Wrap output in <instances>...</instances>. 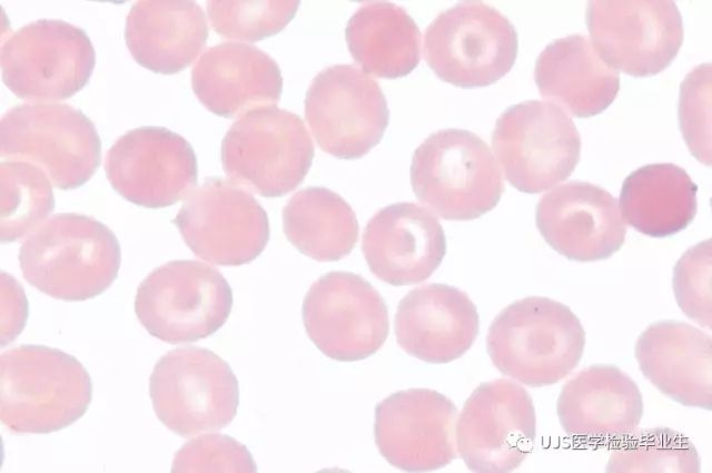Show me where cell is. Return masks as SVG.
Segmentation results:
<instances>
[{
  "label": "cell",
  "mask_w": 712,
  "mask_h": 473,
  "mask_svg": "<svg viewBox=\"0 0 712 473\" xmlns=\"http://www.w3.org/2000/svg\"><path fill=\"white\" fill-rule=\"evenodd\" d=\"M121 250L116 235L92 217L51 216L23 240L19 263L24 279L53 298L86 300L117 278Z\"/></svg>",
  "instance_id": "cell-1"
},
{
  "label": "cell",
  "mask_w": 712,
  "mask_h": 473,
  "mask_svg": "<svg viewBox=\"0 0 712 473\" xmlns=\"http://www.w3.org/2000/svg\"><path fill=\"white\" fill-rule=\"evenodd\" d=\"M92 398L90 375L73 356L21 345L0 357V418L19 434H46L78 421Z\"/></svg>",
  "instance_id": "cell-2"
},
{
  "label": "cell",
  "mask_w": 712,
  "mask_h": 473,
  "mask_svg": "<svg viewBox=\"0 0 712 473\" xmlns=\"http://www.w3.org/2000/svg\"><path fill=\"white\" fill-rule=\"evenodd\" d=\"M585 331L566 305L542 296L518 299L492 322L486 348L504 375L531 387L555 384L578 365Z\"/></svg>",
  "instance_id": "cell-3"
},
{
  "label": "cell",
  "mask_w": 712,
  "mask_h": 473,
  "mask_svg": "<svg viewBox=\"0 0 712 473\" xmlns=\"http://www.w3.org/2000/svg\"><path fill=\"white\" fill-rule=\"evenodd\" d=\"M411 184L417 199L446 220H472L492 210L504 193L488 145L464 129H442L414 151Z\"/></svg>",
  "instance_id": "cell-4"
},
{
  "label": "cell",
  "mask_w": 712,
  "mask_h": 473,
  "mask_svg": "<svg viewBox=\"0 0 712 473\" xmlns=\"http://www.w3.org/2000/svg\"><path fill=\"white\" fill-rule=\"evenodd\" d=\"M225 173L263 197L284 196L305 179L314 145L301 118L275 105L241 115L221 141Z\"/></svg>",
  "instance_id": "cell-5"
},
{
  "label": "cell",
  "mask_w": 712,
  "mask_h": 473,
  "mask_svg": "<svg viewBox=\"0 0 712 473\" xmlns=\"http://www.w3.org/2000/svg\"><path fill=\"white\" fill-rule=\"evenodd\" d=\"M0 155L41 168L59 189L85 185L101 161L93 122L61 104H28L9 109L0 121Z\"/></svg>",
  "instance_id": "cell-6"
},
{
  "label": "cell",
  "mask_w": 712,
  "mask_h": 473,
  "mask_svg": "<svg viewBox=\"0 0 712 473\" xmlns=\"http://www.w3.org/2000/svg\"><path fill=\"white\" fill-rule=\"evenodd\" d=\"M233 292L216 268L197 260H172L138 286L135 312L154 337L192 343L216 333L228 319Z\"/></svg>",
  "instance_id": "cell-7"
},
{
  "label": "cell",
  "mask_w": 712,
  "mask_h": 473,
  "mask_svg": "<svg viewBox=\"0 0 712 473\" xmlns=\"http://www.w3.org/2000/svg\"><path fill=\"white\" fill-rule=\"evenodd\" d=\"M517 50L511 21L479 1L457 3L425 30L426 63L439 79L461 88L496 82L514 66Z\"/></svg>",
  "instance_id": "cell-8"
},
{
  "label": "cell",
  "mask_w": 712,
  "mask_h": 473,
  "mask_svg": "<svg viewBox=\"0 0 712 473\" xmlns=\"http://www.w3.org/2000/svg\"><path fill=\"white\" fill-rule=\"evenodd\" d=\"M149 394L159 421L182 437L226 427L239 404L238 381L230 366L197 346L160 357L150 375Z\"/></svg>",
  "instance_id": "cell-9"
},
{
  "label": "cell",
  "mask_w": 712,
  "mask_h": 473,
  "mask_svg": "<svg viewBox=\"0 0 712 473\" xmlns=\"http://www.w3.org/2000/svg\"><path fill=\"white\" fill-rule=\"evenodd\" d=\"M492 146L506 180L526 194L545 191L565 180L581 155V137L562 108L526 100L497 118Z\"/></svg>",
  "instance_id": "cell-10"
},
{
  "label": "cell",
  "mask_w": 712,
  "mask_h": 473,
  "mask_svg": "<svg viewBox=\"0 0 712 473\" xmlns=\"http://www.w3.org/2000/svg\"><path fill=\"white\" fill-rule=\"evenodd\" d=\"M0 62L2 80L16 97L63 100L87 85L96 52L81 28L62 20L40 19L2 41Z\"/></svg>",
  "instance_id": "cell-11"
},
{
  "label": "cell",
  "mask_w": 712,
  "mask_h": 473,
  "mask_svg": "<svg viewBox=\"0 0 712 473\" xmlns=\"http://www.w3.org/2000/svg\"><path fill=\"white\" fill-rule=\"evenodd\" d=\"M174 224L192 253L215 265L248 264L269 240V220L261 205L222 177H209L194 189Z\"/></svg>",
  "instance_id": "cell-12"
},
{
  "label": "cell",
  "mask_w": 712,
  "mask_h": 473,
  "mask_svg": "<svg viewBox=\"0 0 712 473\" xmlns=\"http://www.w3.org/2000/svg\"><path fill=\"white\" fill-rule=\"evenodd\" d=\"M585 20L603 61L632 77L663 71L683 43L682 16L670 0H593Z\"/></svg>",
  "instance_id": "cell-13"
},
{
  "label": "cell",
  "mask_w": 712,
  "mask_h": 473,
  "mask_svg": "<svg viewBox=\"0 0 712 473\" xmlns=\"http://www.w3.org/2000/svg\"><path fill=\"white\" fill-rule=\"evenodd\" d=\"M305 117L322 150L357 159L383 138L389 110L377 81L354 65H335L313 79Z\"/></svg>",
  "instance_id": "cell-14"
},
{
  "label": "cell",
  "mask_w": 712,
  "mask_h": 473,
  "mask_svg": "<svg viewBox=\"0 0 712 473\" xmlns=\"http://www.w3.org/2000/svg\"><path fill=\"white\" fill-rule=\"evenodd\" d=\"M536 415L531 395L498 378L479 384L458 415L455 440L466 466L477 473H507L533 450Z\"/></svg>",
  "instance_id": "cell-15"
},
{
  "label": "cell",
  "mask_w": 712,
  "mask_h": 473,
  "mask_svg": "<svg viewBox=\"0 0 712 473\" xmlns=\"http://www.w3.org/2000/svg\"><path fill=\"white\" fill-rule=\"evenodd\" d=\"M301 314L310 341L338 362L372 356L389 332L383 297L365 278L349 272L320 276L308 289Z\"/></svg>",
  "instance_id": "cell-16"
},
{
  "label": "cell",
  "mask_w": 712,
  "mask_h": 473,
  "mask_svg": "<svg viewBox=\"0 0 712 473\" xmlns=\"http://www.w3.org/2000/svg\"><path fill=\"white\" fill-rule=\"evenodd\" d=\"M105 169L111 187L125 199L162 208L188 196L197 184L191 145L180 135L156 126L129 130L109 148Z\"/></svg>",
  "instance_id": "cell-17"
},
{
  "label": "cell",
  "mask_w": 712,
  "mask_h": 473,
  "mask_svg": "<svg viewBox=\"0 0 712 473\" xmlns=\"http://www.w3.org/2000/svg\"><path fill=\"white\" fill-rule=\"evenodd\" d=\"M456 418L455 404L436 391H398L375 407V443L382 456L402 471L439 470L457 456Z\"/></svg>",
  "instance_id": "cell-18"
},
{
  "label": "cell",
  "mask_w": 712,
  "mask_h": 473,
  "mask_svg": "<svg viewBox=\"0 0 712 473\" xmlns=\"http://www.w3.org/2000/svg\"><path fill=\"white\" fill-rule=\"evenodd\" d=\"M535 218L545 242L576 262L606 259L625 240L626 226L617 199L586 181L571 180L545 194Z\"/></svg>",
  "instance_id": "cell-19"
},
{
  "label": "cell",
  "mask_w": 712,
  "mask_h": 473,
  "mask_svg": "<svg viewBox=\"0 0 712 473\" xmlns=\"http://www.w3.org/2000/svg\"><path fill=\"white\" fill-rule=\"evenodd\" d=\"M362 252L370 272L393 286L426 280L446 253L443 227L432 211L415 203H396L367 223Z\"/></svg>",
  "instance_id": "cell-20"
},
{
  "label": "cell",
  "mask_w": 712,
  "mask_h": 473,
  "mask_svg": "<svg viewBox=\"0 0 712 473\" xmlns=\"http://www.w3.org/2000/svg\"><path fill=\"white\" fill-rule=\"evenodd\" d=\"M556 411L564 432L590 445H616L633 434L643 415L636 383L614 365L582 369L562 388Z\"/></svg>",
  "instance_id": "cell-21"
},
{
  "label": "cell",
  "mask_w": 712,
  "mask_h": 473,
  "mask_svg": "<svg viewBox=\"0 0 712 473\" xmlns=\"http://www.w3.org/2000/svg\"><path fill=\"white\" fill-rule=\"evenodd\" d=\"M397 344L421 361L444 364L463 356L479 328L476 306L463 290L428 284L409 290L394 319Z\"/></svg>",
  "instance_id": "cell-22"
},
{
  "label": "cell",
  "mask_w": 712,
  "mask_h": 473,
  "mask_svg": "<svg viewBox=\"0 0 712 473\" xmlns=\"http://www.w3.org/2000/svg\"><path fill=\"white\" fill-rule=\"evenodd\" d=\"M191 87L210 112L233 118L278 102L283 77L277 62L259 48L222 42L200 56L191 71Z\"/></svg>",
  "instance_id": "cell-23"
},
{
  "label": "cell",
  "mask_w": 712,
  "mask_h": 473,
  "mask_svg": "<svg viewBox=\"0 0 712 473\" xmlns=\"http://www.w3.org/2000/svg\"><path fill=\"white\" fill-rule=\"evenodd\" d=\"M711 337L676 321L651 324L637 338L635 357L643 375L663 394L690 407L712 406Z\"/></svg>",
  "instance_id": "cell-24"
},
{
  "label": "cell",
  "mask_w": 712,
  "mask_h": 473,
  "mask_svg": "<svg viewBox=\"0 0 712 473\" xmlns=\"http://www.w3.org/2000/svg\"><path fill=\"white\" fill-rule=\"evenodd\" d=\"M208 38L202 9L189 0H140L130 9L125 28L132 58L156 73L186 69Z\"/></svg>",
  "instance_id": "cell-25"
},
{
  "label": "cell",
  "mask_w": 712,
  "mask_h": 473,
  "mask_svg": "<svg viewBox=\"0 0 712 473\" xmlns=\"http://www.w3.org/2000/svg\"><path fill=\"white\" fill-rule=\"evenodd\" d=\"M534 80L541 96L577 118L604 111L620 90V75L599 56L586 36L548 43L538 55Z\"/></svg>",
  "instance_id": "cell-26"
},
{
  "label": "cell",
  "mask_w": 712,
  "mask_h": 473,
  "mask_svg": "<svg viewBox=\"0 0 712 473\" xmlns=\"http://www.w3.org/2000/svg\"><path fill=\"white\" fill-rule=\"evenodd\" d=\"M698 186L681 167L651 164L632 171L620 193L622 214L635 230L655 238L685 229L698 209Z\"/></svg>",
  "instance_id": "cell-27"
},
{
  "label": "cell",
  "mask_w": 712,
  "mask_h": 473,
  "mask_svg": "<svg viewBox=\"0 0 712 473\" xmlns=\"http://www.w3.org/2000/svg\"><path fill=\"white\" fill-rule=\"evenodd\" d=\"M345 38L353 59L367 73L396 79L421 60V32L405 9L390 2H368L348 20Z\"/></svg>",
  "instance_id": "cell-28"
},
{
  "label": "cell",
  "mask_w": 712,
  "mask_h": 473,
  "mask_svg": "<svg viewBox=\"0 0 712 473\" xmlns=\"http://www.w3.org/2000/svg\"><path fill=\"white\" fill-rule=\"evenodd\" d=\"M283 229L295 248L317 262H336L347 256L359 231L350 205L325 187L297 191L283 209Z\"/></svg>",
  "instance_id": "cell-29"
},
{
  "label": "cell",
  "mask_w": 712,
  "mask_h": 473,
  "mask_svg": "<svg viewBox=\"0 0 712 473\" xmlns=\"http://www.w3.org/2000/svg\"><path fill=\"white\" fill-rule=\"evenodd\" d=\"M51 180L38 166L21 160L0 164V239L14 242L33 231L53 210Z\"/></svg>",
  "instance_id": "cell-30"
},
{
  "label": "cell",
  "mask_w": 712,
  "mask_h": 473,
  "mask_svg": "<svg viewBox=\"0 0 712 473\" xmlns=\"http://www.w3.org/2000/svg\"><path fill=\"white\" fill-rule=\"evenodd\" d=\"M701 463L693 443L668 427L635 431L616 444L606 472H682L698 473Z\"/></svg>",
  "instance_id": "cell-31"
},
{
  "label": "cell",
  "mask_w": 712,
  "mask_h": 473,
  "mask_svg": "<svg viewBox=\"0 0 712 473\" xmlns=\"http://www.w3.org/2000/svg\"><path fill=\"white\" fill-rule=\"evenodd\" d=\"M299 1H225L207 2L212 29L221 37L258 41L281 31L295 17Z\"/></svg>",
  "instance_id": "cell-32"
},
{
  "label": "cell",
  "mask_w": 712,
  "mask_h": 473,
  "mask_svg": "<svg viewBox=\"0 0 712 473\" xmlns=\"http://www.w3.org/2000/svg\"><path fill=\"white\" fill-rule=\"evenodd\" d=\"M257 465L247 447L228 435L206 434L190 440L175 454L171 472L254 473Z\"/></svg>",
  "instance_id": "cell-33"
},
{
  "label": "cell",
  "mask_w": 712,
  "mask_h": 473,
  "mask_svg": "<svg viewBox=\"0 0 712 473\" xmlns=\"http://www.w3.org/2000/svg\"><path fill=\"white\" fill-rule=\"evenodd\" d=\"M711 242L689 248L673 270V289L682 312L698 324L711 328Z\"/></svg>",
  "instance_id": "cell-34"
},
{
  "label": "cell",
  "mask_w": 712,
  "mask_h": 473,
  "mask_svg": "<svg viewBox=\"0 0 712 473\" xmlns=\"http://www.w3.org/2000/svg\"><path fill=\"white\" fill-rule=\"evenodd\" d=\"M711 65L693 69L681 83L679 118L683 138L692 155L710 166Z\"/></svg>",
  "instance_id": "cell-35"
},
{
  "label": "cell",
  "mask_w": 712,
  "mask_h": 473,
  "mask_svg": "<svg viewBox=\"0 0 712 473\" xmlns=\"http://www.w3.org/2000/svg\"><path fill=\"white\" fill-rule=\"evenodd\" d=\"M1 346L12 342L23 329L28 317V302L21 285L1 273Z\"/></svg>",
  "instance_id": "cell-36"
}]
</instances>
